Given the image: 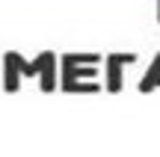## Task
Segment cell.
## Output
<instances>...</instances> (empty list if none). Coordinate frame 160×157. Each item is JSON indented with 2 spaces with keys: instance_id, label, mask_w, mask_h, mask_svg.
<instances>
[{
  "instance_id": "obj_1",
  "label": "cell",
  "mask_w": 160,
  "mask_h": 157,
  "mask_svg": "<svg viewBox=\"0 0 160 157\" xmlns=\"http://www.w3.org/2000/svg\"><path fill=\"white\" fill-rule=\"evenodd\" d=\"M131 62H137V53H107V59H104V89L107 92L122 89V71Z\"/></svg>"
},
{
  "instance_id": "obj_2",
  "label": "cell",
  "mask_w": 160,
  "mask_h": 157,
  "mask_svg": "<svg viewBox=\"0 0 160 157\" xmlns=\"http://www.w3.org/2000/svg\"><path fill=\"white\" fill-rule=\"evenodd\" d=\"M98 68H77V65H65L62 62V89L65 92H101L98 83H83V77H95Z\"/></svg>"
},
{
  "instance_id": "obj_3",
  "label": "cell",
  "mask_w": 160,
  "mask_h": 157,
  "mask_svg": "<svg viewBox=\"0 0 160 157\" xmlns=\"http://www.w3.org/2000/svg\"><path fill=\"white\" fill-rule=\"evenodd\" d=\"M157 86H160V51L154 53V59H151V65L145 68V74L139 77V92L148 95L151 89H157Z\"/></svg>"
},
{
  "instance_id": "obj_4",
  "label": "cell",
  "mask_w": 160,
  "mask_h": 157,
  "mask_svg": "<svg viewBox=\"0 0 160 157\" xmlns=\"http://www.w3.org/2000/svg\"><path fill=\"white\" fill-rule=\"evenodd\" d=\"M62 62L65 65H98L101 56H98V53H65Z\"/></svg>"
},
{
  "instance_id": "obj_5",
  "label": "cell",
  "mask_w": 160,
  "mask_h": 157,
  "mask_svg": "<svg viewBox=\"0 0 160 157\" xmlns=\"http://www.w3.org/2000/svg\"><path fill=\"white\" fill-rule=\"evenodd\" d=\"M157 21H160V0H157Z\"/></svg>"
}]
</instances>
